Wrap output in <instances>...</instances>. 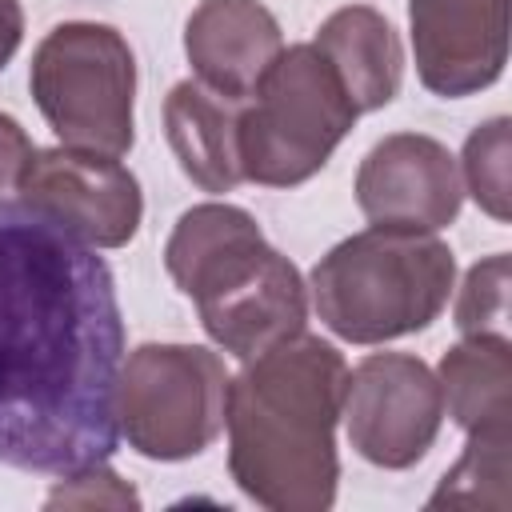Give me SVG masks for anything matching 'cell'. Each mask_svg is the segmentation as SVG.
<instances>
[{"label":"cell","instance_id":"obj_1","mask_svg":"<svg viewBox=\"0 0 512 512\" xmlns=\"http://www.w3.org/2000/svg\"><path fill=\"white\" fill-rule=\"evenodd\" d=\"M120 368V296L96 244L0 196V464L44 476L108 464Z\"/></svg>","mask_w":512,"mask_h":512},{"label":"cell","instance_id":"obj_2","mask_svg":"<svg viewBox=\"0 0 512 512\" xmlns=\"http://www.w3.org/2000/svg\"><path fill=\"white\" fill-rule=\"evenodd\" d=\"M348 364L308 332L248 356L228 380V472L272 512H324L336 500V424Z\"/></svg>","mask_w":512,"mask_h":512},{"label":"cell","instance_id":"obj_3","mask_svg":"<svg viewBox=\"0 0 512 512\" xmlns=\"http://www.w3.org/2000/svg\"><path fill=\"white\" fill-rule=\"evenodd\" d=\"M164 268L196 304L204 332L236 360L304 332L308 288L300 268L236 204L188 208L164 244Z\"/></svg>","mask_w":512,"mask_h":512},{"label":"cell","instance_id":"obj_4","mask_svg":"<svg viewBox=\"0 0 512 512\" xmlns=\"http://www.w3.org/2000/svg\"><path fill=\"white\" fill-rule=\"evenodd\" d=\"M312 308L348 344H384L428 328L456 288V256L436 232L364 228L312 268Z\"/></svg>","mask_w":512,"mask_h":512},{"label":"cell","instance_id":"obj_5","mask_svg":"<svg viewBox=\"0 0 512 512\" xmlns=\"http://www.w3.org/2000/svg\"><path fill=\"white\" fill-rule=\"evenodd\" d=\"M356 116L336 68L312 40L284 48L240 104L244 180L264 188L312 180L352 132Z\"/></svg>","mask_w":512,"mask_h":512},{"label":"cell","instance_id":"obj_6","mask_svg":"<svg viewBox=\"0 0 512 512\" xmlns=\"http://www.w3.org/2000/svg\"><path fill=\"white\" fill-rule=\"evenodd\" d=\"M28 84L60 144L108 156L132 148L136 56L112 24H56L32 52Z\"/></svg>","mask_w":512,"mask_h":512},{"label":"cell","instance_id":"obj_7","mask_svg":"<svg viewBox=\"0 0 512 512\" xmlns=\"http://www.w3.org/2000/svg\"><path fill=\"white\" fill-rule=\"evenodd\" d=\"M228 372L200 344H140L120 368V432L148 460L200 456L224 432Z\"/></svg>","mask_w":512,"mask_h":512},{"label":"cell","instance_id":"obj_8","mask_svg":"<svg viewBox=\"0 0 512 512\" xmlns=\"http://www.w3.org/2000/svg\"><path fill=\"white\" fill-rule=\"evenodd\" d=\"M340 416L368 464L412 468L428 456L444 424L440 380L412 352H372L348 372Z\"/></svg>","mask_w":512,"mask_h":512},{"label":"cell","instance_id":"obj_9","mask_svg":"<svg viewBox=\"0 0 512 512\" xmlns=\"http://www.w3.org/2000/svg\"><path fill=\"white\" fill-rule=\"evenodd\" d=\"M16 192L96 248H124L144 216L140 180L120 156L92 148H32L16 176Z\"/></svg>","mask_w":512,"mask_h":512},{"label":"cell","instance_id":"obj_10","mask_svg":"<svg viewBox=\"0 0 512 512\" xmlns=\"http://www.w3.org/2000/svg\"><path fill=\"white\" fill-rule=\"evenodd\" d=\"M356 204L380 228L440 232L464 204L460 164L436 136L392 132L360 160Z\"/></svg>","mask_w":512,"mask_h":512},{"label":"cell","instance_id":"obj_11","mask_svg":"<svg viewBox=\"0 0 512 512\" xmlns=\"http://www.w3.org/2000/svg\"><path fill=\"white\" fill-rule=\"evenodd\" d=\"M420 84L436 96H472L508 64V0H408Z\"/></svg>","mask_w":512,"mask_h":512},{"label":"cell","instance_id":"obj_12","mask_svg":"<svg viewBox=\"0 0 512 512\" xmlns=\"http://www.w3.org/2000/svg\"><path fill=\"white\" fill-rule=\"evenodd\" d=\"M184 52L200 84L248 100L284 52V36L260 0H200L184 24Z\"/></svg>","mask_w":512,"mask_h":512},{"label":"cell","instance_id":"obj_13","mask_svg":"<svg viewBox=\"0 0 512 512\" xmlns=\"http://www.w3.org/2000/svg\"><path fill=\"white\" fill-rule=\"evenodd\" d=\"M240 104L200 80H180L164 100V136L180 172L204 192H232L240 172Z\"/></svg>","mask_w":512,"mask_h":512},{"label":"cell","instance_id":"obj_14","mask_svg":"<svg viewBox=\"0 0 512 512\" xmlns=\"http://www.w3.org/2000/svg\"><path fill=\"white\" fill-rule=\"evenodd\" d=\"M312 44L336 68V76H340L356 112H376V108L392 104V96L400 92L404 48H400V36H396L392 20L384 12H376L372 4L336 8L320 24Z\"/></svg>","mask_w":512,"mask_h":512},{"label":"cell","instance_id":"obj_15","mask_svg":"<svg viewBox=\"0 0 512 512\" xmlns=\"http://www.w3.org/2000/svg\"><path fill=\"white\" fill-rule=\"evenodd\" d=\"M444 416L464 432H512V344L508 336H464L440 360Z\"/></svg>","mask_w":512,"mask_h":512},{"label":"cell","instance_id":"obj_16","mask_svg":"<svg viewBox=\"0 0 512 512\" xmlns=\"http://www.w3.org/2000/svg\"><path fill=\"white\" fill-rule=\"evenodd\" d=\"M512 432H468L460 460L444 472L440 488L428 496V508H492L508 512L512 504Z\"/></svg>","mask_w":512,"mask_h":512},{"label":"cell","instance_id":"obj_17","mask_svg":"<svg viewBox=\"0 0 512 512\" xmlns=\"http://www.w3.org/2000/svg\"><path fill=\"white\" fill-rule=\"evenodd\" d=\"M460 180L496 224H508V116H492L472 128L460 156Z\"/></svg>","mask_w":512,"mask_h":512},{"label":"cell","instance_id":"obj_18","mask_svg":"<svg viewBox=\"0 0 512 512\" xmlns=\"http://www.w3.org/2000/svg\"><path fill=\"white\" fill-rule=\"evenodd\" d=\"M452 324L460 328V336H508V252H492L468 268L452 308Z\"/></svg>","mask_w":512,"mask_h":512},{"label":"cell","instance_id":"obj_19","mask_svg":"<svg viewBox=\"0 0 512 512\" xmlns=\"http://www.w3.org/2000/svg\"><path fill=\"white\" fill-rule=\"evenodd\" d=\"M48 508H140V496L128 480H120L108 464L60 476V484L44 500Z\"/></svg>","mask_w":512,"mask_h":512},{"label":"cell","instance_id":"obj_20","mask_svg":"<svg viewBox=\"0 0 512 512\" xmlns=\"http://www.w3.org/2000/svg\"><path fill=\"white\" fill-rule=\"evenodd\" d=\"M28 156H32L28 132L20 128L16 116L0 112V188H8V184L16 188V176H20V168H24Z\"/></svg>","mask_w":512,"mask_h":512},{"label":"cell","instance_id":"obj_21","mask_svg":"<svg viewBox=\"0 0 512 512\" xmlns=\"http://www.w3.org/2000/svg\"><path fill=\"white\" fill-rule=\"evenodd\" d=\"M24 40V8L20 0H0V68L16 56Z\"/></svg>","mask_w":512,"mask_h":512}]
</instances>
